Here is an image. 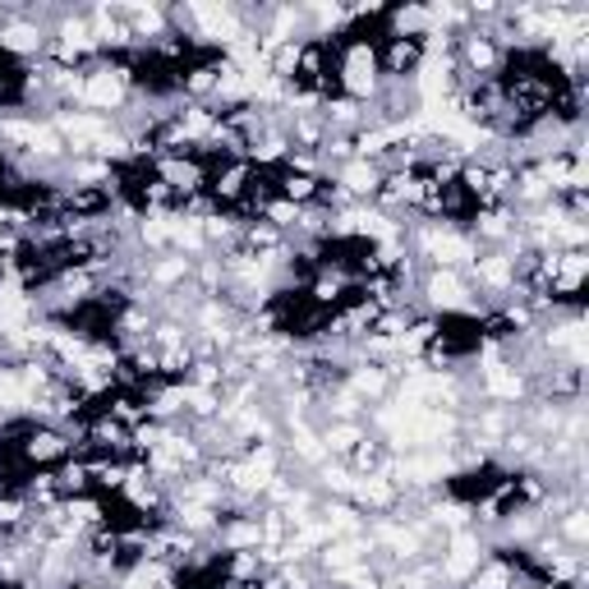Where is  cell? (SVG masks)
<instances>
[{
  "mask_svg": "<svg viewBox=\"0 0 589 589\" xmlns=\"http://www.w3.org/2000/svg\"><path fill=\"white\" fill-rule=\"evenodd\" d=\"M382 88V69H378V37H364V33H341L337 37V92L360 101V107H369V101L378 97Z\"/></svg>",
  "mask_w": 589,
  "mask_h": 589,
  "instance_id": "cell-1",
  "label": "cell"
},
{
  "mask_svg": "<svg viewBox=\"0 0 589 589\" xmlns=\"http://www.w3.org/2000/svg\"><path fill=\"white\" fill-rule=\"evenodd\" d=\"M6 456H14L29 475H33V470H56L61 460L74 456V438H69L65 428H56V424H37V419H33L29 428H23V438H19Z\"/></svg>",
  "mask_w": 589,
  "mask_h": 589,
  "instance_id": "cell-2",
  "label": "cell"
},
{
  "mask_svg": "<svg viewBox=\"0 0 589 589\" xmlns=\"http://www.w3.org/2000/svg\"><path fill=\"white\" fill-rule=\"evenodd\" d=\"M466 281L475 286V295H489L483 304L498 309L502 299H511L516 291V259H511L506 249H479V259L466 268Z\"/></svg>",
  "mask_w": 589,
  "mask_h": 589,
  "instance_id": "cell-3",
  "label": "cell"
},
{
  "mask_svg": "<svg viewBox=\"0 0 589 589\" xmlns=\"http://www.w3.org/2000/svg\"><path fill=\"white\" fill-rule=\"evenodd\" d=\"M148 171L157 175V181L175 194V198H194V194H208V175L212 166L198 157V152H162V157H152Z\"/></svg>",
  "mask_w": 589,
  "mask_h": 589,
  "instance_id": "cell-4",
  "label": "cell"
},
{
  "mask_svg": "<svg viewBox=\"0 0 589 589\" xmlns=\"http://www.w3.org/2000/svg\"><path fill=\"white\" fill-rule=\"evenodd\" d=\"M46 42H51V33L42 29V23H33L29 14H23V6H10V19L0 23V61L33 65V61L46 56Z\"/></svg>",
  "mask_w": 589,
  "mask_h": 589,
  "instance_id": "cell-5",
  "label": "cell"
},
{
  "mask_svg": "<svg viewBox=\"0 0 589 589\" xmlns=\"http://www.w3.org/2000/svg\"><path fill=\"white\" fill-rule=\"evenodd\" d=\"M451 61H456L460 74H470V79H498L502 65H506V51L489 33H483V29H460Z\"/></svg>",
  "mask_w": 589,
  "mask_h": 589,
  "instance_id": "cell-6",
  "label": "cell"
},
{
  "mask_svg": "<svg viewBox=\"0 0 589 589\" xmlns=\"http://www.w3.org/2000/svg\"><path fill=\"white\" fill-rule=\"evenodd\" d=\"M253 181H259V171H253L249 162H212L208 194L217 198L221 212H230V208H240V203L253 194Z\"/></svg>",
  "mask_w": 589,
  "mask_h": 589,
  "instance_id": "cell-7",
  "label": "cell"
},
{
  "mask_svg": "<svg viewBox=\"0 0 589 589\" xmlns=\"http://www.w3.org/2000/svg\"><path fill=\"white\" fill-rule=\"evenodd\" d=\"M346 502H355L364 511V516H396V506H401V489L388 479V475H355L350 479V493Z\"/></svg>",
  "mask_w": 589,
  "mask_h": 589,
  "instance_id": "cell-8",
  "label": "cell"
},
{
  "mask_svg": "<svg viewBox=\"0 0 589 589\" xmlns=\"http://www.w3.org/2000/svg\"><path fill=\"white\" fill-rule=\"evenodd\" d=\"M419 65H424V42H410V37H378V69H382V79L415 84Z\"/></svg>",
  "mask_w": 589,
  "mask_h": 589,
  "instance_id": "cell-9",
  "label": "cell"
},
{
  "mask_svg": "<svg viewBox=\"0 0 589 589\" xmlns=\"http://www.w3.org/2000/svg\"><path fill=\"white\" fill-rule=\"evenodd\" d=\"M346 388L373 410V405H382V401H392V392H396V373H392V364L355 360V364L346 369Z\"/></svg>",
  "mask_w": 589,
  "mask_h": 589,
  "instance_id": "cell-10",
  "label": "cell"
},
{
  "mask_svg": "<svg viewBox=\"0 0 589 589\" xmlns=\"http://www.w3.org/2000/svg\"><path fill=\"white\" fill-rule=\"evenodd\" d=\"M331 181L341 185V194H346L350 203H373L378 189H382V171H378V162L350 157V162H341L337 171H331Z\"/></svg>",
  "mask_w": 589,
  "mask_h": 589,
  "instance_id": "cell-11",
  "label": "cell"
},
{
  "mask_svg": "<svg viewBox=\"0 0 589 589\" xmlns=\"http://www.w3.org/2000/svg\"><path fill=\"white\" fill-rule=\"evenodd\" d=\"M318 521L327 530V539H350V534H364V525H369L364 511L355 502H346V498H323Z\"/></svg>",
  "mask_w": 589,
  "mask_h": 589,
  "instance_id": "cell-12",
  "label": "cell"
},
{
  "mask_svg": "<svg viewBox=\"0 0 589 589\" xmlns=\"http://www.w3.org/2000/svg\"><path fill=\"white\" fill-rule=\"evenodd\" d=\"M428 33H433L428 6H388V14H382V37H410V42H424Z\"/></svg>",
  "mask_w": 589,
  "mask_h": 589,
  "instance_id": "cell-13",
  "label": "cell"
},
{
  "mask_svg": "<svg viewBox=\"0 0 589 589\" xmlns=\"http://www.w3.org/2000/svg\"><path fill=\"white\" fill-rule=\"evenodd\" d=\"M364 433H369L364 419H331V424L318 428V443H323V451H327L331 460H346V456L355 451V443L364 438Z\"/></svg>",
  "mask_w": 589,
  "mask_h": 589,
  "instance_id": "cell-14",
  "label": "cell"
},
{
  "mask_svg": "<svg viewBox=\"0 0 589 589\" xmlns=\"http://www.w3.org/2000/svg\"><path fill=\"white\" fill-rule=\"evenodd\" d=\"M553 534H557V539L567 544L571 553H585V548H589V506L576 502V506L561 511V516H553Z\"/></svg>",
  "mask_w": 589,
  "mask_h": 589,
  "instance_id": "cell-15",
  "label": "cell"
},
{
  "mask_svg": "<svg viewBox=\"0 0 589 589\" xmlns=\"http://www.w3.org/2000/svg\"><path fill=\"white\" fill-rule=\"evenodd\" d=\"M23 502H29L33 511H56L65 498H61V483H56V470H33L29 479H23Z\"/></svg>",
  "mask_w": 589,
  "mask_h": 589,
  "instance_id": "cell-16",
  "label": "cell"
},
{
  "mask_svg": "<svg viewBox=\"0 0 589 589\" xmlns=\"http://www.w3.org/2000/svg\"><path fill=\"white\" fill-rule=\"evenodd\" d=\"M392 460V451H388V443L378 438V433H364L360 443H355V451L346 456V466H350V475H378L382 466Z\"/></svg>",
  "mask_w": 589,
  "mask_h": 589,
  "instance_id": "cell-17",
  "label": "cell"
},
{
  "mask_svg": "<svg viewBox=\"0 0 589 589\" xmlns=\"http://www.w3.org/2000/svg\"><path fill=\"white\" fill-rule=\"evenodd\" d=\"M56 483H61V498H84L92 493V460L88 456H69L56 466Z\"/></svg>",
  "mask_w": 589,
  "mask_h": 589,
  "instance_id": "cell-18",
  "label": "cell"
},
{
  "mask_svg": "<svg viewBox=\"0 0 589 589\" xmlns=\"http://www.w3.org/2000/svg\"><path fill=\"white\" fill-rule=\"evenodd\" d=\"M101 410L116 419V424H124V428H139L143 419H148V405H143V392H111L107 401H101Z\"/></svg>",
  "mask_w": 589,
  "mask_h": 589,
  "instance_id": "cell-19",
  "label": "cell"
},
{
  "mask_svg": "<svg viewBox=\"0 0 589 589\" xmlns=\"http://www.w3.org/2000/svg\"><path fill=\"white\" fill-rule=\"evenodd\" d=\"M217 415H221V392L189 388V382H185V419L203 424V419H217Z\"/></svg>",
  "mask_w": 589,
  "mask_h": 589,
  "instance_id": "cell-20",
  "label": "cell"
},
{
  "mask_svg": "<svg viewBox=\"0 0 589 589\" xmlns=\"http://www.w3.org/2000/svg\"><path fill=\"white\" fill-rule=\"evenodd\" d=\"M259 221H268V226H276V230H295V221H299V208L291 198H281V194H268L263 198V212H259Z\"/></svg>",
  "mask_w": 589,
  "mask_h": 589,
  "instance_id": "cell-21",
  "label": "cell"
},
{
  "mask_svg": "<svg viewBox=\"0 0 589 589\" xmlns=\"http://www.w3.org/2000/svg\"><path fill=\"white\" fill-rule=\"evenodd\" d=\"M148 346H152V350H175V346H189V327H185V323H171V318H152Z\"/></svg>",
  "mask_w": 589,
  "mask_h": 589,
  "instance_id": "cell-22",
  "label": "cell"
},
{
  "mask_svg": "<svg viewBox=\"0 0 589 589\" xmlns=\"http://www.w3.org/2000/svg\"><path fill=\"white\" fill-rule=\"evenodd\" d=\"M221 576H230V580H263V561H259V553H226L221 557Z\"/></svg>",
  "mask_w": 589,
  "mask_h": 589,
  "instance_id": "cell-23",
  "label": "cell"
},
{
  "mask_svg": "<svg viewBox=\"0 0 589 589\" xmlns=\"http://www.w3.org/2000/svg\"><path fill=\"white\" fill-rule=\"evenodd\" d=\"M189 388H208V392H221L226 388V364L221 360H194L189 364Z\"/></svg>",
  "mask_w": 589,
  "mask_h": 589,
  "instance_id": "cell-24",
  "label": "cell"
},
{
  "mask_svg": "<svg viewBox=\"0 0 589 589\" xmlns=\"http://www.w3.org/2000/svg\"><path fill=\"white\" fill-rule=\"evenodd\" d=\"M65 589H111L107 580H97V576H79V580H69Z\"/></svg>",
  "mask_w": 589,
  "mask_h": 589,
  "instance_id": "cell-25",
  "label": "cell"
},
{
  "mask_svg": "<svg viewBox=\"0 0 589 589\" xmlns=\"http://www.w3.org/2000/svg\"><path fill=\"white\" fill-rule=\"evenodd\" d=\"M327 589H331V585H327Z\"/></svg>",
  "mask_w": 589,
  "mask_h": 589,
  "instance_id": "cell-26",
  "label": "cell"
}]
</instances>
